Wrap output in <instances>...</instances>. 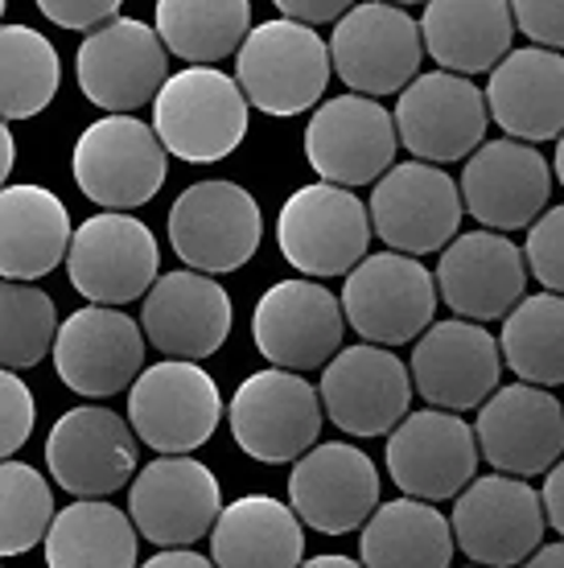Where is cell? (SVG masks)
<instances>
[{
	"mask_svg": "<svg viewBox=\"0 0 564 568\" xmlns=\"http://www.w3.org/2000/svg\"><path fill=\"white\" fill-rule=\"evenodd\" d=\"M71 170L91 202L112 214H132L165 185L170 149L161 144L153 124L137 115H103L74 141Z\"/></svg>",
	"mask_w": 564,
	"mask_h": 568,
	"instance_id": "obj_1",
	"label": "cell"
},
{
	"mask_svg": "<svg viewBox=\"0 0 564 568\" xmlns=\"http://www.w3.org/2000/svg\"><path fill=\"white\" fill-rule=\"evenodd\" d=\"M248 95L226 71L185 67L173 71L153 103V129L173 156L190 165L223 161L248 136Z\"/></svg>",
	"mask_w": 564,
	"mask_h": 568,
	"instance_id": "obj_2",
	"label": "cell"
},
{
	"mask_svg": "<svg viewBox=\"0 0 564 568\" xmlns=\"http://www.w3.org/2000/svg\"><path fill=\"white\" fill-rule=\"evenodd\" d=\"M334 54L318 29L296 21H264L235 58V83L264 115H301L322 108Z\"/></svg>",
	"mask_w": 564,
	"mask_h": 568,
	"instance_id": "obj_3",
	"label": "cell"
},
{
	"mask_svg": "<svg viewBox=\"0 0 564 568\" xmlns=\"http://www.w3.org/2000/svg\"><path fill=\"white\" fill-rule=\"evenodd\" d=\"M322 420V392L296 371H255L231 396V437L243 454L264 466H284L313 454Z\"/></svg>",
	"mask_w": 564,
	"mask_h": 568,
	"instance_id": "obj_4",
	"label": "cell"
},
{
	"mask_svg": "<svg viewBox=\"0 0 564 568\" xmlns=\"http://www.w3.org/2000/svg\"><path fill=\"white\" fill-rule=\"evenodd\" d=\"M371 235L367 202L330 182L293 190L276 219L281 256L305 276H351L367 260Z\"/></svg>",
	"mask_w": 564,
	"mask_h": 568,
	"instance_id": "obj_5",
	"label": "cell"
},
{
	"mask_svg": "<svg viewBox=\"0 0 564 568\" xmlns=\"http://www.w3.org/2000/svg\"><path fill=\"white\" fill-rule=\"evenodd\" d=\"M437 276L424 268L421 260L400 256V252H375L342 284V310L354 334H363L371 346H404L421 342L437 326Z\"/></svg>",
	"mask_w": 564,
	"mask_h": 568,
	"instance_id": "obj_6",
	"label": "cell"
},
{
	"mask_svg": "<svg viewBox=\"0 0 564 568\" xmlns=\"http://www.w3.org/2000/svg\"><path fill=\"white\" fill-rule=\"evenodd\" d=\"M264 235L260 202L240 182L211 178L185 185L170 206V247L190 272L223 276L255 256Z\"/></svg>",
	"mask_w": 564,
	"mask_h": 568,
	"instance_id": "obj_7",
	"label": "cell"
},
{
	"mask_svg": "<svg viewBox=\"0 0 564 568\" xmlns=\"http://www.w3.org/2000/svg\"><path fill=\"white\" fill-rule=\"evenodd\" d=\"M330 54L351 95H404L421 79V21L400 4H354L330 33Z\"/></svg>",
	"mask_w": 564,
	"mask_h": 568,
	"instance_id": "obj_8",
	"label": "cell"
},
{
	"mask_svg": "<svg viewBox=\"0 0 564 568\" xmlns=\"http://www.w3.org/2000/svg\"><path fill=\"white\" fill-rule=\"evenodd\" d=\"M223 420V396L211 371L161 358L128 392V425L161 457H185L207 445Z\"/></svg>",
	"mask_w": 564,
	"mask_h": 568,
	"instance_id": "obj_9",
	"label": "cell"
},
{
	"mask_svg": "<svg viewBox=\"0 0 564 568\" xmlns=\"http://www.w3.org/2000/svg\"><path fill=\"white\" fill-rule=\"evenodd\" d=\"M371 223L387 252L400 256H429L445 252L462 227V185L450 173L424 161H400L383 182L371 190Z\"/></svg>",
	"mask_w": 564,
	"mask_h": 568,
	"instance_id": "obj_10",
	"label": "cell"
},
{
	"mask_svg": "<svg viewBox=\"0 0 564 568\" xmlns=\"http://www.w3.org/2000/svg\"><path fill=\"white\" fill-rule=\"evenodd\" d=\"M491 103L474 79L450 71H424L395 100L400 144L424 165H450L486 144Z\"/></svg>",
	"mask_w": 564,
	"mask_h": 568,
	"instance_id": "obj_11",
	"label": "cell"
},
{
	"mask_svg": "<svg viewBox=\"0 0 564 568\" xmlns=\"http://www.w3.org/2000/svg\"><path fill=\"white\" fill-rule=\"evenodd\" d=\"M346 310L342 297L318 281H276L255 301L252 310V342L255 351L281 371L330 367L346 351Z\"/></svg>",
	"mask_w": 564,
	"mask_h": 568,
	"instance_id": "obj_12",
	"label": "cell"
},
{
	"mask_svg": "<svg viewBox=\"0 0 564 568\" xmlns=\"http://www.w3.org/2000/svg\"><path fill=\"white\" fill-rule=\"evenodd\" d=\"M74 74L87 100L108 115H132L144 103H157V95L173 79L170 50L157 26L137 17H120L108 29L83 38Z\"/></svg>",
	"mask_w": 564,
	"mask_h": 568,
	"instance_id": "obj_13",
	"label": "cell"
},
{
	"mask_svg": "<svg viewBox=\"0 0 564 568\" xmlns=\"http://www.w3.org/2000/svg\"><path fill=\"white\" fill-rule=\"evenodd\" d=\"M161 247L157 235L132 214L99 211L74 231L71 243V284L79 297L103 310H120L128 301H141L153 293Z\"/></svg>",
	"mask_w": 564,
	"mask_h": 568,
	"instance_id": "obj_14",
	"label": "cell"
},
{
	"mask_svg": "<svg viewBox=\"0 0 564 568\" xmlns=\"http://www.w3.org/2000/svg\"><path fill=\"white\" fill-rule=\"evenodd\" d=\"M453 536L457 548L482 568L527 565L544 548V498L507 474H486L453 503Z\"/></svg>",
	"mask_w": 564,
	"mask_h": 568,
	"instance_id": "obj_15",
	"label": "cell"
},
{
	"mask_svg": "<svg viewBox=\"0 0 564 568\" xmlns=\"http://www.w3.org/2000/svg\"><path fill=\"white\" fill-rule=\"evenodd\" d=\"M223 511V486L194 457H157L132 478L128 515L161 552H178L211 536Z\"/></svg>",
	"mask_w": 564,
	"mask_h": 568,
	"instance_id": "obj_16",
	"label": "cell"
},
{
	"mask_svg": "<svg viewBox=\"0 0 564 568\" xmlns=\"http://www.w3.org/2000/svg\"><path fill=\"white\" fill-rule=\"evenodd\" d=\"M395 115L367 95H334L305 124V161L330 185L383 182L395 170Z\"/></svg>",
	"mask_w": 564,
	"mask_h": 568,
	"instance_id": "obj_17",
	"label": "cell"
},
{
	"mask_svg": "<svg viewBox=\"0 0 564 568\" xmlns=\"http://www.w3.org/2000/svg\"><path fill=\"white\" fill-rule=\"evenodd\" d=\"M503 346L491 329L479 322H437L416 346H412V387L429 399V408L462 416L470 408H486L498 392L503 375Z\"/></svg>",
	"mask_w": 564,
	"mask_h": 568,
	"instance_id": "obj_18",
	"label": "cell"
},
{
	"mask_svg": "<svg viewBox=\"0 0 564 568\" xmlns=\"http://www.w3.org/2000/svg\"><path fill=\"white\" fill-rule=\"evenodd\" d=\"M479 433L453 413L421 408L387 437V474L409 498L437 503V498L466 495L479 483Z\"/></svg>",
	"mask_w": 564,
	"mask_h": 568,
	"instance_id": "obj_19",
	"label": "cell"
},
{
	"mask_svg": "<svg viewBox=\"0 0 564 568\" xmlns=\"http://www.w3.org/2000/svg\"><path fill=\"white\" fill-rule=\"evenodd\" d=\"M289 507L322 536H346L380 511V469L351 440H325L289 474Z\"/></svg>",
	"mask_w": 564,
	"mask_h": 568,
	"instance_id": "obj_20",
	"label": "cell"
},
{
	"mask_svg": "<svg viewBox=\"0 0 564 568\" xmlns=\"http://www.w3.org/2000/svg\"><path fill=\"white\" fill-rule=\"evenodd\" d=\"M318 392H322L330 425L363 440L395 433L412 416V371L392 351L371 342L346 346L322 371Z\"/></svg>",
	"mask_w": 564,
	"mask_h": 568,
	"instance_id": "obj_21",
	"label": "cell"
},
{
	"mask_svg": "<svg viewBox=\"0 0 564 568\" xmlns=\"http://www.w3.org/2000/svg\"><path fill=\"white\" fill-rule=\"evenodd\" d=\"M46 466L50 478L74 498L115 495L141 466L132 425L103 404L71 408L58 416L46 437Z\"/></svg>",
	"mask_w": 564,
	"mask_h": 568,
	"instance_id": "obj_22",
	"label": "cell"
},
{
	"mask_svg": "<svg viewBox=\"0 0 564 568\" xmlns=\"http://www.w3.org/2000/svg\"><path fill=\"white\" fill-rule=\"evenodd\" d=\"M479 449L507 478L552 474L564 462V404L548 387L511 384L498 387L479 413Z\"/></svg>",
	"mask_w": 564,
	"mask_h": 568,
	"instance_id": "obj_23",
	"label": "cell"
},
{
	"mask_svg": "<svg viewBox=\"0 0 564 568\" xmlns=\"http://www.w3.org/2000/svg\"><path fill=\"white\" fill-rule=\"evenodd\" d=\"M552 173L536 144L486 141L462 170V202L486 231H532L552 211Z\"/></svg>",
	"mask_w": 564,
	"mask_h": 568,
	"instance_id": "obj_24",
	"label": "cell"
},
{
	"mask_svg": "<svg viewBox=\"0 0 564 568\" xmlns=\"http://www.w3.org/2000/svg\"><path fill=\"white\" fill-rule=\"evenodd\" d=\"M144 329L124 310L87 305L71 313L54 342L58 379L87 399H108L141 379L144 371Z\"/></svg>",
	"mask_w": 564,
	"mask_h": 568,
	"instance_id": "obj_25",
	"label": "cell"
},
{
	"mask_svg": "<svg viewBox=\"0 0 564 568\" xmlns=\"http://www.w3.org/2000/svg\"><path fill=\"white\" fill-rule=\"evenodd\" d=\"M437 288L462 322H507L523 305L527 256L498 231H466L441 252Z\"/></svg>",
	"mask_w": 564,
	"mask_h": 568,
	"instance_id": "obj_26",
	"label": "cell"
},
{
	"mask_svg": "<svg viewBox=\"0 0 564 568\" xmlns=\"http://www.w3.org/2000/svg\"><path fill=\"white\" fill-rule=\"evenodd\" d=\"M235 326V305L214 276L202 272H165L144 297L141 329L165 358L198 363L223 351L226 334Z\"/></svg>",
	"mask_w": 564,
	"mask_h": 568,
	"instance_id": "obj_27",
	"label": "cell"
},
{
	"mask_svg": "<svg viewBox=\"0 0 564 568\" xmlns=\"http://www.w3.org/2000/svg\"><path fill=\"white\" fill-rule=\"evenodd\" d=\"M494 124L511 141L540 144L564 136V54L523 45L491 74L486 83Z\"/></svg>",
	"mask_w": 564,
	"mask_h": 568,
	"instance_id": "obj_28",
	"label": "cell"
},
{
	"mask_svg": "<svg viewBox=\"0 0 564 568\" xmlns=\"http://www.w3.org/2000/svg\"><path fill=\"white\" fill-rule=\"evenodd\" d=\"M74 227L67 202L46 185L0 190V276L33 284L71 260Z\"/></svg>",
	"mask_w": 564,
	"mask_h": 568,
	"instance_id": "obj_29",
	"label": "cell"
},
{
	"mask_svg": "<svg viewBox=\"0 0 564 568\" xmlns=\"http://www.w3.org/2000/svg\"><path fill=\"white\" fill-rule=\"evenodd\" d=\"M515 9L503 0H437L421 13L424 50L441 71L470 74L498 71L515 42Z\"/></svg>",
	"mask_w": 564,
	"mask_h": 568,
	"instance_id": "obj_30",
	"label": "cell"
},
{
	"mask_svg": "<svg viewBox=\"0 0 564 568\" xmlns=\"http://www.w3.org/2000/svg\"><path fill=\"white\" fill-rule=\"evenodd\" d=\"M211 560L219 568H301L305 531L301 515L269 495H243L211 531Z\"/></svg>",
	"mask_w": 564,
	"mask_h": 568,
	"instance_id": "obj_31",
	"label": "cell"
},
{
	"mask_svg": "<svg viewBox=\"0 0 564 568\" xmlns=\"http://www.w3.org/2000/svg\"><path fill=\"white\" fill-rule=\"evenodd\" d=\"M453 548V524L421 498H387L359 536L367 568H450Z\"/></svg>",
	"mask_w": 564,
	"mask_h": 568,
	"instance_id": "obj_32",
	"label": "cell"
},
{
	"mask_svg": "<svg viewBox=\"0 0 564 568\" xmlns=\"http://www.w3.org/2000/svg\"><path fill=\"white\" fill-rule=\"evenodd\" d=\"M137 524L108 498H74L58 511L46 536L50 568H141Z\"/></svg>",
	"mask_w": 564,
	"mask_h": 568,
	"instance_id": "obj_33",
	"label": "cell"
},
{
	"mask_svg": "<svg viewBox=\"0 0 564 568\" xmlns=\"http://www.w3.org/2000/svg\"><path fill=\"white\" fill-rule=\"evenodd\" d=\"M153 26L165 50L190 67H211L226 54H240L255 29L248 0H161Z\"/></svg>",
	"mask_w": 564,
	"mask_h": 568,
	"instance_id": "obj_34",
	"label": "cell"
},
{
	"mask_svg": "<svg viewBox=\"0 0 564 568\" xmlns=\"http://www.w3.org/2000/svg\"><path fill=\"white\" fill-rule=\"evenodd\" d=\"M62 62L46 33L33 26H0V112L4 120H33L50 108Z\"/></svg>",
	"mask_w": 564,
	"mask_h": 568,
	"instance_id": "obj_35",
	"label": "cell"
},
{
	"mask_svg": "<svg viewBox=\"0 0 564 568\" xmlns=\"http://www.w3.org/2000/svg\"><path fill=\"white\" fill-rule=\"evenodd\" d=\"M507 367L520 375V384L556 387L564 384V297L536 293L503 322L498 334Z\"/></svg>",
	"mask_w": 564,
	"mask_h": 568,
	"instance_id": "obj_36",
	"label": "cell"
},
{
	"mask_svg": "<svg viewBox=\"0 0 564 568\" xmlns=\"http://www.w3.org/2000/svg\"><path fill=\"white\" fill-rule=\"evenodd\" d=\"M58 313L50 293L33 284L4 281L0 284V363L4 371H26L54 355Z\"/></svg>",
	"mask_w": 564,
	"mask_h": 568,
	"instance_id": "obj_37",
	"label": "cell"
},
{
	"mask_svg": "<svg viewBox=\"0 0 564 568\" xmlns=\"http://www.w3.org/2000/svg\"><path fill=\"white\" fill-rule=\"evenodd\" d=\"M54 490L42 474L26 462L0 466V552L21 556L33 544H46L54 527Z\"/></svg>",
	"mask_w": 564,
	"mask_h": 568,
	"instance_id": "obj_38",
	"label": "cell"
},
{
	"mask_svg": "<svg viewBox=\"0 0 564 568\" xmlns=\"http://www.w3.org/2000/svg\"><path fill=\"white\" fill-rule=\"evenodd\" d=\"M523 256H527L532 276H536L548 293L564 297V202L561 206H552L536 227L527 231V247H523Z\"/></svg>",
	"mask_w": 564,
	"mask_h": 568,
	"instance_id": "obj_39",
	"label": "cell"
},
{
	"mask_svg": "<svg viewBox=\"0 0 564 568\" xmlns=\"http://www.w3.org/2000/svg\"><path fill=\"white\" fill-rule=\"evenodd\" d=\"M0 396H4V425H0V454L4 462H13V454L29 440L33 433V420H38V408H33V392L26 387V379L17 371H4L0 375Z\"/></svg>",
	"mask_w": 564,
	"mask_h": 568,
	"instance_id": "obj_40",
	"label": "cell"
},
{
	"mask_svg": "<svg viewBox=\"0 0 564 568\" xmlns=\"http://www.w3.org/2000/svg\"><path fill=\"white\" fill-rule=\"evenodd\" d=\"M38 9H42V17H50L54 26L79 29L87 38L124 17L120 13V0H42Z\"/></svg>",
	"mask_w": 564,
	"mask_h": 568,
	"instance_id": "obj_41",
	"label": "cell"
},
{
	"mask_svg": "<svg viewBox=\"0 0 564 568\" xmlns=\"http://www.w3.org/2000/svg\"><path fill=\"white\" fill-rule=\"evenodd\" d=\"M511 9H515V26H520L540 50L561 54L564 50V4H556V0H520V4H511Z\"/></svg>",
	"mask_w": 564,
	"mask_h": 568,
	"instance_id": "obj_42",
	"label": "cell"
},
{
	"mask_svg": "<svg viewBox=\"0 0 564 568\" xmlns=\"http://www.w3.org/2000/svg\"><path fill=\"white\" fill-rule=\"evenodd\" d=\"M276 9H281L284 21L318 29V26H339L354 4H346V0H276Z\"/></svg>",
	"mask_w": 564,
	"mask_h": 568,
	"instance_id": "obj_43",
	"label": "cell"
},
{
	"mask_svg": "<svg viewBox=\"0 0 564 568\" xmlns=\"http://www.w3.org/2000/svg\"><path fill=\"white\" fill-rule=\"evenodd\" d=\"M540 498H544V515H548V524L564 536V462L552 469L548 478H544Z\"/></svg>",
	"mask_w": 564,
	"mask_h": 568,
	"instance_id": "obj_44",
	"label": "cell"
},
{
	"mask_svg": "<svg viewBox=\"0 0 564 568\" xmlns=\"http://www.w3.org/2000/svg\"><path fill=\"white\" fill-rule=\"evenodd\" d=\"M141 568H219V565H214V560H207L202 552L178 548V552H157L153 560H144Z\"/></svg>",
	"mask_w": 564,
	"mask_h": 568,
	"instance_id": "obj_45",
	"label": "cell"
},
{
	"mask_svg": "<svg viewBox=\"0 0 564 568\" xmlns=\"http://www.w3.org/2000/svg\"><path fill=\"white\" fill-rule=\"evenodd\" d=\"M523 568H564V540L561 544H544V548H540V552L532 556Z\"/></svg>",
	"mask_w": 564,
	"mask_h": 568,
	"instance_id": "obj_46",
	"label": "cell"
},
{
	"mask_svg": "<svg viewBox=\"0 0 564 568\" xmlns=\"http://www.w3.org/2000/svg\"><path fill=\"white\" fill-rule=\"evenodd\" d=\"M301 568H367L363 560H351V556H342V552H334V556H313V560H305Z\"/></svg>",
	"mask_w": 564,
	"mask_h": 568,
	"instance_id": "obj_47",
	"label": "cell"
},
{
	"mask_svg": "<svg viewBox=\"0 0 564 568\" xmlns=\"http://www.w3.org/2000/svg\"><path fill=\"white\" fill-rule=\"evenodd\" d=\"M0 144H4V173H0V178H9V173H13V161H17L13 132H9V129H0Z\"/></svg>",
	"mask_w": 564,
	"mask_h": 568,
	"instance_id": "obj_48",
	"label": "cell"
},
{
	"mask_svg": "<svg viewBox=\"0 0 564 568\" xmlns=\"http://www.w3.org/2000/svg\"><path fill=\"white\" fill-rule=\"evenodd\" d=\"M556 178H561V185H564V136L556 141Z\"/></svg>",
	"mask_w": 564,
	"mask_h": 568,
	"instance_id": "obj_49",
	"label": "cell"
},
{
	"mask_svg": "<svg viewBox=\"0 0 564 568\" xmlns=\"http://www.w3.org/2000/svg\"><path fill=\"white\" fill-rule=\"evenodd\" d=\"M466 568H482V565H466Z\"/></svg>",
	"mask_w": 564,
	"mask_h": 568,
	"instance_id": "obj_50",
	"label": "cell"
}]
</instances>
